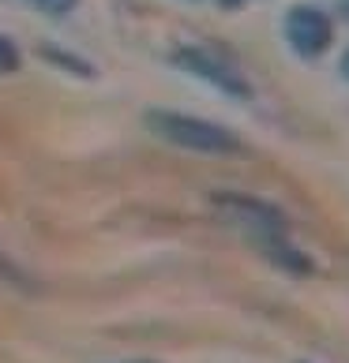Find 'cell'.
<instances>
[{"instance_id": "obj_1", "label": "cell", "mask_w": 349, "mask_h": 363, "mask_svg": "<svg viewBox=\"0 0 349 363\" xmlns=\"http://www.w3.org/2000/svg\"><path fill=\"white\" fill-rule=\"evenodd\" d=\"M146 128L162 143L181 146L188 154H207V157H240L245 143H240L230 128H218L210 120L188 116V113H169V109H151L146 113Z\"/></svg>"}, {"instance_id": "obj_2", "label": "cell", "mask_w": 349, "mask_h": 363, "mask_svg": "<svg viewBox=\"0 0 349 363\" xmlns=\"http://www.w3.org/2000/svg\"><path fill=\"white\" fill-rule=\"evenodd\" d=\"M173 64L184 68L188 75L218 86L222 94H230V98H240V101L252 98V86H248L245 72H240L230 57H222V52H214L207 45H181L177 52H173Z\"/></svg>"}, {"instance_id": "obj_3", "label": "cell", "mask_w": 349, "mask_h": 363, "mask_svg": "<svg viewBox=\"0 0 349 363\" xmlns=\"http://www.w3.org/2000/svg\"><path fill=\"white\" fill-rule=\"evenodd\" d=\"M286 38H289V45L297 49V57L312 60V57L331 49L334 26L327 19V11H319L312 4H297V8H289V16H286Z\"/></svg>"}, {"instance_id": "obj_4", "label": "cell", "mask_w": 349, "mask_h": 363, "mask_svg": "<svg viewBox=\"0 0 349 363\" xmlns=\"http://www.w3.org/2000/svg\"><path fill=\"white\" fill-rule=\"evenodd\" d=\"M214 203H218L225 213H233L237 221H245V228L256 240L286 233V218H281L271 203H263V199H252V195H240V191H218Z\"/></svg>"}, {"instance_id": "obj_5", "label": "cell", "mask_w": 349, "mask_h": 363, "mask_svg": "<svg viewBox=\"0 0 349 363\" xmlns=\"http://www.w3.org/2000/svg\"><path fill=\"white\" fill-rule=\"evenodd\" d=\"M42 52H45V60H53V64H60V68H68V72H75V75H94V68H90V64H83V60H75L72 52H64V49H57V45H45Z\"/></svg>"}, {"instance_id": "obj_6", "label": "cell", "mask_w": 349, "mask_h": 363, "mask_svg": "<svg viewBox=\"0 0 349 363\" xmlns=\"http://www.w3.org/2000/svg\"><path fill=\"white\" fill-rule=\"evenodd\" d=\"M16 68H19V49H16V42H8V38L0 34V75H8Z\"/></svg>"}, {"instance_id": "obj_7", "label": "cell", "mask_w": 349, "mask_h": 363, "mask_svg": "<svg viewBox=\"0 0 349 363\" xmlns=\"http://www.w3.org/2000/svg\"><path fill=\"white\" fill-rule=\"evenodd\" d=\"M38 11H45V16H68V11L79 4V0H31Z\"/></svg>"}, {"instance_id": "obj_8", "label": "cell", "mask_w": 349, "mask_h": 363, "mask_svg": "<svg viewBox=\"0 0 349 363\" xmlns=\"http://www.w3.org/2000/svg\"><path fill=\"white\" fill-rule=\"evenodd\" d=\"M0 277H8V281H23V274L16 270V266H11V259L4 251H0Z\"/></svg>"}, {"instance_id": "obj_9", "label": "cell", "mask_w": 349, "mask_h": 363, "mask_svg": "<svg viewBox=\"0 0 349 363\" xmlns=\"http://www.w3.org/2000/svg\"><path fill=\"white\" fill-rule=\"evenodd\" d=\"M218 4H222V8H240L245 0H218Z\"/></svg>"}, {"instance_id": "obj_10", "label": "cell", "mask_w": 349, "mask_h": 363, "mask_svg": "<svg viewBox=\"0 0 349 363\" xmlns=\"http://www.w3.org/2000/svg\"><path fill=\"white\" fill-rule=\"evenodd\" d=\"M342 75L349 79V49H345V57H342Z\"/></svg>"}, {"instance_id": "obj_11", "label": "cell", "mask_w": 349, "mask_h": 363, "mask_svg": "<svg viewBox=\"0 0 349 363\" xmlns=\"http://www.w3.org/2000/svg\"><path fill=\"white\" fill-rule=\"evenodd\" d=\"M136 363H151V359H136Z\"/></svg>"}, {"instance_id": "obj_12", "label": "cell", "mask_w": 349, "mask_h": 363, "mask_svg": "<svg viewBox=\"0 0 349 363\" xmlns=\"http://www.w3.org/2000/svg\"><path fill=\"white\" fill-rule=\"evenodd\" d=\"M345 11H349V4H345Z\"/></svg>"}]
</instances>
